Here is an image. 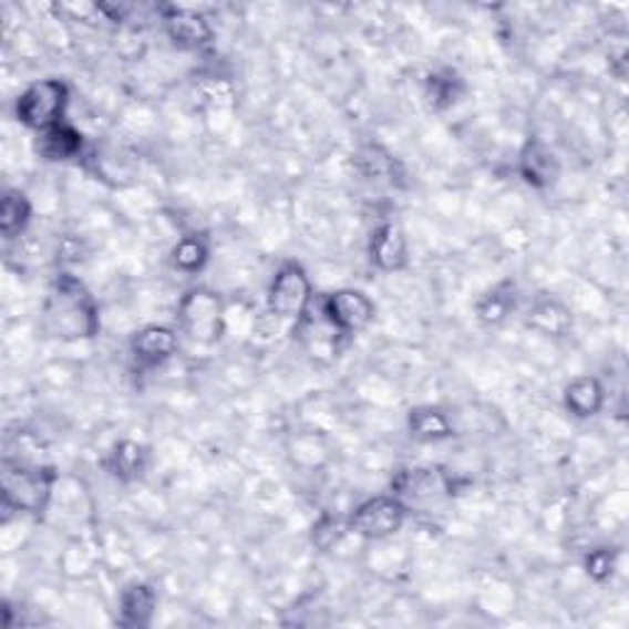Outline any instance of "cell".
I'll list each match as a JSON object with an SVG mask.
<instances>
[{"label": "cell", "mask_w": 629, "mask_h": 629, "mask_svg": "<svg viewBox=\"0 0 629 629\" xmlns=\"http://www.w3.org/2000/svg\"><path fill=\"white\" fill-rule=\"evenodd\" d=\"M70 99L72 92L64 79L58 76L38 79V82L25 86V92H20L16 101V116L25 128L42 133L64 123Z\"/></svg>", "instance_id": "4"}, {"label": "cell", "mask_w": 629, "mask_h": 629, "mask_svg": "<svg viewBox=\"0 0 629 629\" xmlns=\"http://www.w3.org/2000/svg\"><path fill=\"white\" fill-rule=\"evenodd\" d=\"M118 610L123 627H148L157 610V590L148 582H131L121 592Z\"/></svg>", "instance_id": "16"}, {"label": "cell", "mask_w": 629, "mask_h": 629, "mask_svg": "<svg viewBox=\"0 0 629 629\" xmlns=\"http://www.w3.org/2000/svg\"><path fill=\"white\" fill-rule=\"evenodd\" d=\"M369 258L384 274H399L409 266V239L399 221H381L369 241Z\"/></svg>", "instance_id": "9"}, {"label": "cell", "mask_w": 629, "mask_h": 629, "mask_svg": "<svg viewBox=\"0 0 629 629\" xmlns=\"http://www.w3.org/2000/svg\"><path fill=\"white\" fill-rule=\"evenodd\" d=\"M288 451H290V457H293V463H298V465H302V467L320 465L318 457H312V453L320 455L322 460L328 457V445H324L322 437L314 435L312 431H306V433L296 435L293 441H290Z\"/></svg>", "instance_id": "24"}, {"label": "cell", "mask_w": 629, "mask_h": 629, "mask_svg": "<svg viewBox=\"0 0 629 629\" xmlns=\"http://www.w3.org/2000/svg\"><path fill=\"white\" fill-rule=\"evenodd\" d=\"M526 328L544 337H566L573 328V312L564 300L538 298L526 312Z\"/></svg>", "instance_id": "15"}, {"label": "cell", "mask_w": 629, "mask_h": 629, "mask_svg": "<svg viewBox=\"0 0 629 629\" xmlns=\"http://www.w3.org/2000/svg\"><path fill=\"white\" fill-rule=\"evenodd\" d=\"M89 165H92L96 179L111 187H128L136 179V165L126 153L114 148L89 153Z\"/></svg>", "instance_id": "17"}, {"label": "cell", "mask_w": 629, "mask_h": 629, "mask_svg": "<svg viewBox=\"0 0 629 629\" xmlns=\"http://www.w3.org/2000/svg\"><path fill=\"white\" fill-rule=\"evenodd\" d=\"M177 330L195 344H217L229 328L227 302L217 290L197 286L189 288L177 302Z\"/></svg>", "instance_id": "3"}, {"label": "cell", "mask_w": 629, "mask_h": 629, "mask_svg": "<svg viewBox=\"0 0 629 629\" xmlns=\"http://www.w3.org/2000/svg\"><path fill=\"white\" fill-rule=\"evenodd\" d=\"M131 354L141 367H161L179 350V337L167 324H145L131 337Z\"/></svg>", "instance_id": "10"}, {"label": "cell", "mask_w": 629, "mask_h": 629, "mask_svg": "<svg viewBox=\"0 0 629 629\" xmlns=\"http://www.w3.org/2000/svg\"><path fill=\"white\" fill-rule=\"evenodd\" d=\"M151 465V451L138 441H121L109 453V470L121 482H136Z\"/></svg>", "instance_id": "19"}, {"label": "cell", "mask_w": 629, "mask_h": 629, "mask_svg": "<svg viewBox=\"0 0 629 629\" xmlns=\"http://www.w3.org/2000/svg\"><path fill=\"white\" fill-rule=\"evenodd\" d=\"M406 514V504H403L396 494H379V497L359 504L350 514L352 534L374 544L389 542V538H393L403 529Z\"/></svg>", "instance_id": "6"}, {"label": "cell", "mask_w": 629, "mask_h": 629, "mask_svg": "<svg viewBox=\"0 0 629 629\" xmlns=\"http://www.w3.org/2000/svg\"><path fill=\"white\" fill-rule=\"evenodd\" d=\"M605 399H608V393H605L602 381L592 374L570 379L564 389L566 411L580 421L598 415L605 409Z\"/></svg>", "instance_id": "13"}, {"label": "cell", "mask_w": 629, "mask_h": 629, "mask_svg": "<svg viewBox=\"0 0 629 629\" xmlns=\"http://www.w3.org/2000/svg\"><path fill=\"white\" fill-rule=\"evenodd\" d=\"M350 534H352L350 516L328 512V514H322L312 526V544L320 550H332L340 546Z\"/></svg>", "instance_id": "23"}, {"label": "cell", "mask_w": 629, "mask_h": 629, "mask_svg": "<svg viewBox=\"0 0 629 629\" xmlns=\"http://www.w3.org/2000/svg\"><path fill=\"white\" fill-rule=\"evenodd\" d=\"M322 318L328 320L340 334L364 332L377 318V306L364 290L340 288L324 296L322 300Z\"/></svg>", "instance_id": "7"}, {"label": "cell", "mask_w": 629, "mask_h": 629, "mask_svg": "<svg viewBox=\"0 0 629 629\" xmlns=\"http://www.w3.org/2000/svg\"><path fill=\"white\" fill-rule=\"evenodd\" d=\"M32 221V205L28 195L22 189H8L0 202V231L8 241L18 239L20 234H25Z\"/></svg>", "instance_id": "20"}, {"label": "cell", "mask_w": 629, "mask_h": 629, "mask_svg": "<svg viewBox=\"0 0 629 629\" xmlns=\"http://www.w3.org/2000/svg\"><path fill=\"white\" fill-rule=\"evenodd\" d=\"M44 328L64 342L92 340L101 330L99 306L94 296L74 274L62 271L44 300Z\"/></svg>", "instance_id": "1"}, {"label": "cell", "mask_w": 629, "mask_h": 629, "mask_svg": "<svg viewBox=\"0 0 629 629\" xmlns=\"http://www.w3.org/2000/svg\"><path fill=\"white\" fill-rule=\"evenodd\" d=\"M519 175L536 189L554 187L560 179V161L542 138H529L519 153Z\"/></svg>", "instance_id": "12"}, {"label": "cell", "mask_w": 629, "mask_h": 629, "mask_svg": "<svg viewBox=\"0 0 629 629\" xmlns=\"http://www.w3.org/2000/svg\"><path fill=\"white\" fill-rule=\"evenodd\" d=\"M582 570L595 582H605L615 576L617 570V550L612 548H595L582 560Z\"/></svg>", "instance_id": "25"}, {"label": "cell", "mask_w": 629, "mask_h": 629, "mask_svg": "<svg viewBox=\"0 0 629 629\" xmlns=\"http://www.w3.org/2000/svg\"><path fill=\"white\" fill-rule=\"evenodd\" d=\"M312 302V280L298 261H286L276 268L268 283L266 310L276 322L306 320Z\"/></svg>", "instance_id": "5"}, {"label": "cell", "mask_w": 629, "mask_h": 629, "mask_svg": "<svg viewBox=\"0 0 629 629\" xmlns=\"http://www.w3.org/2000/svg\"><path fill=\"white\" fill-rule=\"evenodd\" d=\"M514 300H516L514 288L509 283L492 288L487 296H482L477 300V306H475L477 320L482 324H489V328H494V324H502L504 320H507V314L514 310Z\"/></svg>", "instance_id": "22"}, {"label": "cell", "mask_w": 629, "mask_h": 629, "mask_svg": "<svg viewBox=\"0 0 629 629\" xmlns=\"http://www.w3.org/2000/svg\"><path fill=\"white\" fill-rule=\"evenodd\" d=\"M453 477L441 467H409L401 470L391 482V494L406 502H429L451 497L453 494Z\"/></svg>", "instance_id": "8"}, {"label": "cell", "mask_w": 629, "mask_h": 629, "mask_svg": "<svg viewBox=\"0 0 629 629\" xmlns=\"http://www.w3.org/2000/svg\"><path fill=\"white\" fill-rule=\"evenodd\" d=\"M35 148L42 161L66 163L74 161V157H82L86 151V143L82 133L64 121L60 126H52L48 131L38 133Z\"/></svg>", "instance_id": "14"}, {"label": "cell", "mask_w": 629, "mask_h": 629, "mask_svg": "<svg viewBox=\"0 0 629 629\" xmlns=\"http://www.w3.org/2000/svg\"><path fill=\"white\" fill-rule=\"evenodd\" d=\"M58 482L60 475L50 465L20 463V460L6 457L3 475H0L3 507L30 516L48 514Z\"/></svg>", "instance_id": "2"}, {"label": "cell", "mask_w": 629, "mask_h": 629, "mask_svg": "<svg viewBox=\"0 0 629 629\" xmlns=\"http://www.w3.org/2000/svg\"><path fill=\"white\" fill-rule=\"evenodd\" d=\"M171 258L179 274H187V276L199 274L209 261V244L205 241V236L185 234V236H179L177 244L173 246Z\"/></svg>", "instance_id": "21"}, {"label": "cell", "mask_w": 629, "mask_h": 629, "mask_svg": "<svg viewBox=\"0 0 629 629\" xmlns=\"http://www.w3.org/2000/svg\"><path fill=\"white\" fill-rule=\"evenodd\" d=\"M167 38L179 50H199L212 40L209 20L193 8H163Z\"/></svg>", "instance_id": "11"}, {"label": "cell", "mask_w": 629, "mask_h": 629, "mask_svg": "<svg viewBox=\"0 0 629 629\" xmlns=\"http://www.w3.org/2000/svg\"><path fill=\"white\" fill-rule=\"evenodd\" d=\"M409 433L419 443H437L455 435L453 419L441 409L419 406L409 413Z\"/></svg>", "instance_id": "18"}]
</instances>
